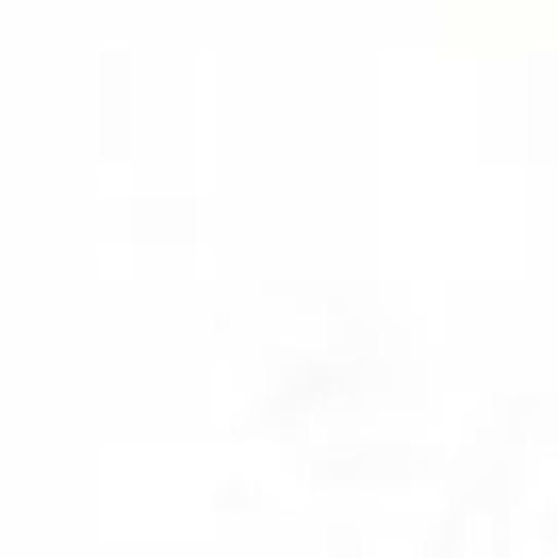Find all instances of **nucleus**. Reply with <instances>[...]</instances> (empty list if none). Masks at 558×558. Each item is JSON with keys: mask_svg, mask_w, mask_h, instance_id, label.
<instances>
[]
</instances>
